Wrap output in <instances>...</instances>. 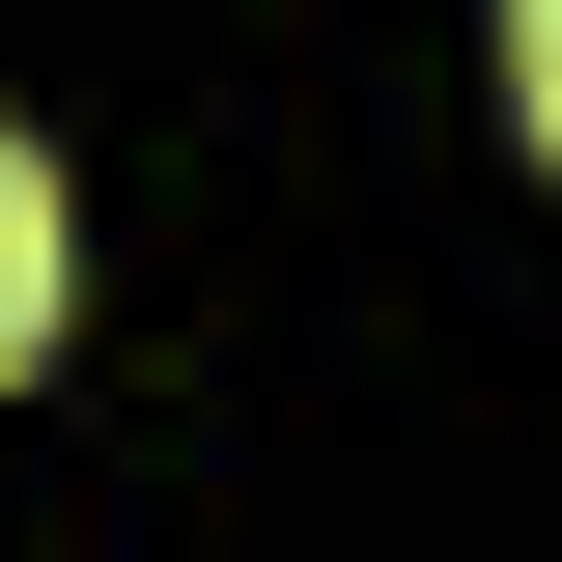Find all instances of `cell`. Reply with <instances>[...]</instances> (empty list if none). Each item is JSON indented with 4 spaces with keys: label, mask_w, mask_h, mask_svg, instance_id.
Returning <instances> with one entry per match:
<instances>
[{
    "label": "cell",
    "mask_w": 562,
    "mask_h": 562,
    "mask_svg": "<svg viewBox=\"0 0 562 562\" xmlns=\"http://www.w3.org/2000/svg\"><path fill=\"white\" fill-rule=\"evenodd\" d=\"M506 85H535V140H562V0H535V29H506Z\"/></svg>",
    "instance_id": "7a4b0ae2"
},
{
    "label": "cell",
    "mask_w": 562,
    "mask_h": 562,
    "mask_svg": "<svg viewBox=\"0 0 562 562\" xmlns=\"http://www.w3.org/2000/svg\"><path fill=\"white\" fill-rule=\"evenodd\" d=\"M57 281H85V225H57V140H29V113H0V366H29V338H57Z\"/></svg>",
    "instance_id": "6da1fadb"
}]
</instances>
